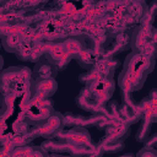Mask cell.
Returning a JSON list of instances; mask_svg holds the SVG:
<instances>
[{
  "instance_id": "1",
  "label": "cell",
  "mask_w": 157,
  "mask_h": 157,
  "mask_svg": "<svg viewBox=\"0 0 157 157\" xmlns=\"http://www.w3.org/2000/svg\"><path fill=\"white\" fill-rule=\"evenodd\" d=\"M152 67H153V60L151 56H146L142 53H134V52L130 55H128L124 65V69L144 78H146V76L152 71Z\"/></svg>"
},
{
  "instance_id": "2",
  "label": "cell",
  "mask_w": 157,
  "mask_h": 157,
  "mask_svg": "<svg viewBox=\"0 0 157 157\" xmlns=\"http://www.w3.org/2000/svg\"><path fill=\"white\" fill-rule=\"evenodd\" d=\"M64 126V117L58 112H53L50 117L37 128V134L43 137H55Z\"/></svg>"
},
{
  "instance_id": "3",
  "label": "cell",
  "mask_w": 157,
  "mask_h": 157,
  "mask_svg": "<svg viewBox=\"0 0 157 157\" xmlns=\"http://www.w3.org/2000/svg\"><path fill=\"white\" fill-rule=\"evenodd\" d=\"M145 82V78L136 75V74H132L130 71H128L126 69H124L121 72H120V76L118 78V85L119 87L121 88V91L126 94L134 92V91H137L142 87Z\"/></svg>"
},
{
  "instance_id": "4",
  "label": "cell",
  "mask_w": 157,
  "mask_h": 157,
  "mask_svg": "<svg viewBox=\"0 0 157 157\" xmlns=\"http://www.w3.org/2000/svg\"><path fill=\"white\" fill-rule=\"evenodd\" d=\"M66 141L74 147H82L90 144L91 135L83 128H74L66 134Z\"/></svg>"
},
{
  "instance_id": "5",
  "label": "cell",
  "mask_w": 157,
  "mask_h": 157,
  "mask_svg": "<svg viewBox=\"0 0 157 157\" xmlns=\"http://www.w3.org/2000/svg\"><path fill=\"white\" fill-rule=\"evenodd\" d=\"M34 92L43 96L44 98H49L50 96H53L58 88V83L56 81L50 77V78H40L34 82Z\"/></svg>"
},
{
  "instance_id": "6",
  "label": "cell",
  "mask_w": 157,
  "mask_h": 157,
  "mask_svg": "<svg viewBox=\"0 0 157 157\" xmlns=\"http://www.w3.org/2000/svg\"><path fill=\"white\" fill-rule=\"evenodd\" d=\"M148 43V34L142 29L139 28L134 32V36L131 38V48L134 53H141L146 44Z\"/></svg>"
},
{
  "instance_id": "7",
  "label": "cell",
  "mask_w": 157,
  "mask_h": 157,
  "mask_svg": "<svg viewBox=\"0 0 157 157\" xmlns=\"http://www.w3.org/2000/svg\"><path fill=\"white\" fill-rule=\"evenodd\" d=\"M64 52L69 56H74L80 54L85 49V43L80 38H69L63 43Z\"/></svg>"
},
{
  "instance_id": "8",
  "label": "cell",
  "mask_w": 157,
  "mask_h": 157,
  "mask_svg": "<svg viewBox=\"0 0 157 157\" xmlns=\"http://www.w3.org/2000/svg\"><path fill=\"white\" fill-rule=\"evenodd\" d=\"M130 134V129L126 125H118L113 128V131L108 139V142H121Z\"/></svg>"
},
{
  "instance_id": "9",
  "label": "cell",
  "mask_w": 157,
  "mask_h": 157,
  "mask_svg": "<svg viewBox=\"0 0 157 157\" xmlns=\"http://www.w3.org/2000/svg\"><path fill=\"white\" fill-rule=\"evenodd\" d=\"M21 43H22V40L18 34H7L2 39V47L5 48V50L12 52V53H16V50L18 49Z\"/></svg>"
},
{
  "instance_id": "10",
  "label": "cell",
  "mask_w": 157,
  "mask_h": 157,
  "mask_svg": "<svg viewBox=\"0 0 157 157\" xmlns=\"http://www.w3.org/2000/svg\"><path fill=\"white\" fill-rule=\"evenodd\" d=\"M50 69H54L53 64H49V63H39V65L36 66V71H34V74H36L37 77H38L37 80L53 77L54 75L50 74Z\"/></svg>"
},
{
  "instance_id": "11",
  "label": "cell",
  "mask_w": 157,
  "mask_h": 157,
  "mask_svg": "<svg viewBox=\"0 0 157 157\" xmlns=\"http://www.w3.org/2000/svg\"><path fill=\"white\" fill-rule=\"evenodd\" d=\"M31 52H32L31 47H29L26 42H22L21 45L18 47V49L16 50V55H17L18 58H21L22 60H29V58H31Z\"/></svg>"
},
{
  "instance_id": "12",
  "label": "cell",
  "mask_w": 157,
  "mask_h": 157,
  "mask_svg": "<svg viewBox=\"0 0 157 157\" xmlns=\"http://www.w3.org/2000/svg\"><path fill=\"white\" fill-rule=\"evenodd\" d=\"M150 124H151V121L147 120V119H145V121H144V124L141 125L139 132L136 134V140H139V141H146V140L148 139V137H147V134H148V130H150V128H148Z\"/></svg>"
},
{
  "instance_id": "13",
  "label": "cell",
  "mask_w": 157,
  "mask_h": 157,
  "mask_svg": "<svg viewBox=\"0 0 157 157\" xmlns=\"http://www.w3.org/2000/svg\"><path fill=\"white\" fill-rule=\"evenodd\" d=\"M136 157H157V152H156V150L153 147L146 146V147H144V148H141L139 151Z\"/></svg>"
},
{
  "instance_id": "14",
  "label": "cell",
  "mask_w": 157,
  "mask_h": 157,
  "mask_svg": "<svg viewBox=\"0 0 157 157\" xmlns=\"http://www.w3.org/2000/svg\"><path fill=\"white\" fill-rule=\"evenodd\" d=\"M29 157H48V156H47V153L42 148H39V147H32V151H31Z\"/></svg>"
},
{
  "instance_id": "15",
  "label": "cell",
  "mask_w": 157,
  "mask_h": 157,
  "mask_svg": "<svg viewBox=\"0 0 157 157\" xmlns=\"http://www.w3.org/2000/svg\"><path fill=\"white\" fill-rule=\"evenodd\" d=\"M2 67V56L0 55V69Z\"/></svg>"
},
{
  "instance_id": "16",
  "label": "cell",
  "mask_w": 157,
  "mask_h": 157,
  "mask_svg": "<svg viewBox=\"0 0 157 157\" xmlns=\"http://www.w3.org/2000/svg\"><path fill=\"white\" fill-rule=\"evenodd\" d=\"M121 157H132V155H125V156H121Z\"/></svg>"
}]
</instances>
